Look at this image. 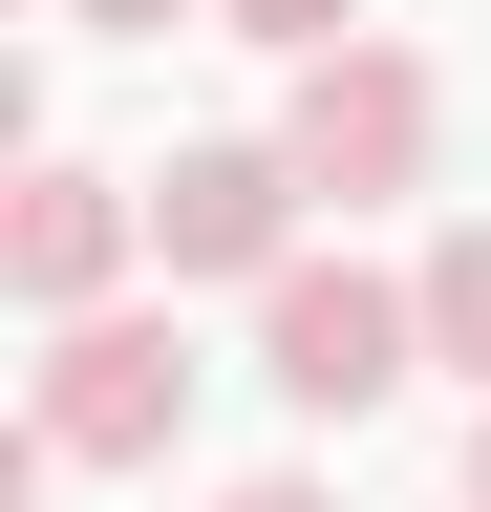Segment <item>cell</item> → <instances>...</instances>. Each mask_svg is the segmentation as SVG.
I'll return each instance as SVG.
<instances>
[{
  "label": "cell",
  "instance_id": "obj_1",
  "mask_svg": "<svg viewBox=\"0 0 491 512\" xmlns=\"http://www.w3.org/2000/svg\"><path fill=\"white\" fill-rule=\"evenodd\" d=\"M427 150H449V86H427L406 43L278 64V171L321 192V214H385V192H427Z\"/></svg>",
  "mask_w": 491,
  "mask_h": 512
},
{
  "label": "cell",
  "instance_id": "obj_2",
  "mask_svg": "<svg viewBox=\"0 0 491 512\" xmlns=\"http://www.w3.org/2000/svg\"><path fill=\"white\" fill-rule=\"evenodd\" d=\"M299 214H321V192L278 171V128H214V150L150 171V278H171V299H278L299 256H321Z\"/></svg>",
  "mask_w": 491,
  "mask_h": 512
},
{
  "label": "cell",
  "instance_id": "obj_3",
  "mask_svg": "<svg viewBox=\"0 0 491 512\" xmlns=\"http://www.w3.org/2000/svg\"><path fill=\"white\" fill-rule=\"evenodd\" d=\"M65 470H171L193 448V342H171V299H107L43 342V406H22Z\"/></svg>",
  "mask_w": 491,
  "mask_h": 512
},
{
  "label": "cell",
  "instance_id": "obj_4",
  "mask_svg": "<svg viewBox=\"0 0 491 512\" xmlns=\"http://www.w3.org/2000/svg\"><path fill=\"white\" fill-rule=\"evenodd\" d=\"M406 363H427V299H406V278H363V256H299V278L257 299V384H278L299 427H363Z\"/></svg>",
  "mask_w": 491,
  "mask_h": 512
},
{
  "label": "cell",
  "instance_id": "obj_5",
  "mask_svg": "<svg viewBox=\"0 0 491 512\" xmlns=\"http://www.w3.org/2000/svg\"><path fill=\"white\" fill-rule=\"evenodd\" d=\"M129 256H150V171H86V150H43V171H22V214H0V278H22V320H43V342L129 299Z\"/></svg>",
  "mask_w": 491,
  "mask_h": 512
},
{
  "label": "cell",
  "instance_id": "obj_6",
  "mask_svg": "<svg viewBox=\"0 0 491 512\" xmlns=\"http://www.w3.org/2000/svg\"><path fill=\"white\" fill-rule=\"evenodd\" d=\"M406 299H427V363H470V406H491V214H449L406 256Z\"/></svg>",
  "mask_w": 491,
  "mask_h": 512
},
{
  "label": "cell",
  "instance_id": "obj_7",
  "mask_svg": "<svg viewBox=\"0 0 491 512\" xmlns=\"http://www.w3.org/2000/svg\"><path fill=\"white\" fill-rule=\"evenodd\" d=\"M214 22H235V43H278V64H342V43H385L363 0H214Z\"/></svg>",
  "mask_w": 491,
  "mask_h": 512
},
{
  "label": "cell",
  "instance_id": "obj_8",
  "mask_svg": "<svg viewBox=\"0 0 491 512\" xmlns=\"http://www.w3.org/2000/svg\"><path fill=\"white\" fill-rule=\"evenodd\" d=\"M65 22H86V43H171L193 0H65Z\"/></svg>",
  "mask_w": 491,
  "mask_h": 512
},
{
  "label": "cell",
  "instance_id": "obj_9",
  "mask_svg": "<svg viewBox=\"0 0 491 512\" xmlns=\"http://www.w3.org/2000/svg\"><path fill=\"white\" fill-rule=\"evenodd\" d=\"M214 512H342V491H321V470H235Z\"/></svg>",
  "mask_w": 491,
  "mask_h": 512
},
{
  "label": "cell",
  "instance_id": "obj_10",
  "mask_svg": "<svg viewBox=\"0 0 491 512\" xmlns=\"http://www.w3.org/2000/svg\"><path fill=\"white\" fill-rule=\"evenodd\" d=\"M470 512H491V406H470Z\"/></svg>",
  "mask_w": 491,
  "mask_h": 512
}]
</instances>
